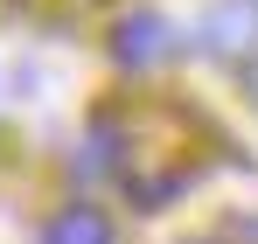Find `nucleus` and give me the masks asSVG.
I'll return each instance as SVG.
<instances>
[{"mask_svg": "<svg viewBox=\"0 0 258 244\" xmlns=\"http://www.w3.org/2000/svg\"><path fill=\"white\" fill-rule=\"evenodd\" d=\"M196 42L210 56H251L258 49V0H216L196 21Z\"/></svg>", "mask_w": 258, "mask_h": 244, "instance_id": "1", "label": "nucleus"}, {"mask_svg": "<svg viewBox=\"0 0 258 244\" xmlns=\"http://www.w3.org/2000/svg\"><path fill=\"white\" fill-rule=\"evenodd\" d=\"M174 49H181V42H174V28L161 14H126L119 35H112V56H119L126 70H154V63H168Z\"/></svg>", "mask_w": 258, "mask_h": 244, "instance_id": "2", "label": "nucleus"}, {"mask_svg": "<svg viewBox=\"0 0 258 244\" xmlns=\"http://www.w3.org/2000/svg\"><path fill=\"white\" fill-rule=\"evenodd\" d=\"M42 244H112V223L91 203H70V209H56L42 223Z\"/></svg>", "mask_w": 258, "mask_h": 244, "instance_id": "3", "label": "nucleus"}, {"mask_svg": "<svg viewBox=\"0 0 258 244\" xmlns=\"http://www.w3.org/2000/svg\"><path fill=\"white\" fill-rule=\"evenodd\" d=\"M119 161V133H112V126H91V140H84V174H105V167Z\"/></svg>", "mask_w": 258, "mask_h": 244, "instance_id": "4", "label": "nucleus"}, {"mask_svg": "<svg viewBox=\"0 0 258 244\" xmlns=\"http://www.w3.org/2000/svg\"><path fill=\"white\" fill-rule=\"evenodd\" d=\"M251 91H258V70H251Z\"/></svg>", "mask_w": 258, "mask_h": 244, "instance_id": "5", "label": "nucleus"}]
</instances>
